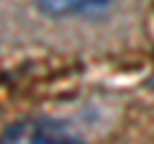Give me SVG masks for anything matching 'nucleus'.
Returning <instances> with one entry per match:
<instances>
[{
    "instance_id": "obj_1",
    "label": "nucleus",
    "mask_w": 154,
    "mask_h": 144,
    "mask_svg": "<svg viewBox=\"0 0 154 144\" xmlns=\"http://www.w3.org/2000/svg\"><path fill=\"white\" fill-rule=\"evenodd\" d=\"M3 144H85L59 121L23 118L3 131Z\"/></svg>"
},
{
    "instance_id": "obj_2",
    "label": "nucleus",
    "mask_w": 154,
    "mask_h": 144,
    "mask_svg": "<svg viewBox=\"0 0 154 144\" xmlns=\"http://www.w3.org/2000/svg\"><path fill=\"white\" fill-rule=\"evenodd\" d=\"M116 0H38V8L49 16L67 18V16H100Z\"/></svg>"
}]
</instances>
